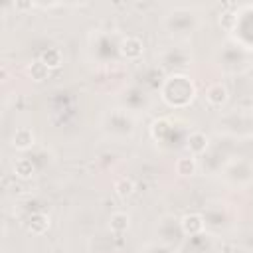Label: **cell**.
I'll return each mask as SVG.
<instances>
[{"mask_svg":"<svg viewBox=\"0 0 253 253\" xmlns=\"http://www.w3.org/2000/svg\"><path fill=\"white\" fill-rule=\"evenodd\" d=\"M196 97V85L192 77L184 73H172L160 83V99L172 109L188 107Z\"/></svg>","mask_w":253,"mask_h":253,"instance_id":"cell-1","label":"cell"},{"mask_svg":"<svg viewBox=\"0 0 253 253\" xmlns=\"http://www.w3.org/2000/svg\"><path fill=\"white\" fill-rule=\"evenodd\" d=\"M200 26V18L190 8H174L164 16V28L180 38L192 36Z\"/></svg>","mask_w":253,"mask_h":253,"instance_id":"cell-2","label":"cell"},{"mask_svg":"<svg viewBox=\"0 0 253 253\" xmlns=\"http://www.w3.org/2000/svg\"><path fill=\"white\" fill-rule=\"evenodd\" d=\"M156 237L162 245H168V247H180L186 239L184 235V229H182V223H180V217L176 215H162L156 223Z\"/></svg>","mask_w":253,"mask_h":253,"instance_id":"cell-3","label":"cell"},{"mask_svg":"<svg viewBox=\"0 0 253 253\" xmlns=\"http://www.w3.org/2000/svg\"><path fill=\"white\" fill-rule=\"evenodd\" d=\"M103 125L111 134L121 136V138L132 136V132H134V119L126 109H111L105 115Z\"/></svg>","mask_w":253,"mask_h":253,"instance_id":"cell-4","label":"cell"},{"mask_svg":"<svg viewBox=\"0 0 253 253\" xmlns=\"http://www.w3.org/2000/svg\"><path fill=\"white\" fill-rule=\"evenodd\" d=\"M223 178H225L231 186L243 188V186L251 184V180H253V166H251L247 160H243V158L229 160V162L223 166Z\"/></svg>","mask_w":253,"mask_h":253,"instance_id":"cell-5","label":"cell"},{"mask_svg":"<svg viewBox=\"0 0 253 253\" xmlns=\"http://www.w3.org/2000/svg\"><path fill=\"white\" fill-rule=\"evenodd\" d=\"M233 32L237 36V45L243 49H253V6H245L243 12H237Z\"/></svg>","mask_w":253,"mask_h":253,"instance_id":"cell-6","label":"cell"},{"mask_svg":"<svg viewBox=\"0 0 253 253\" xmlns=\"http://www.w3.org/2000/svg\"><path fill=\"white\" fill-rule=\"evenodd\" d=\"M202 217H204V225H206V229H211V231L223 229V227L229 223L227 208H225V204H219V202L208 204V208L204 210Z\"/></svg>","mask_w":253,"mask_h":253,"instance_id":"cell-7","label":"cell"},{"mask_svg":"<svg viewBox=\"0 0 253 253\" xmlns=\"http://www.w3.org/2000/svg\"><path fill=\"white\" fill-rule=\"evenodd\" d=\"M91 47H93V53L101 61H107L113 53H119V43H115L107 32H97L91 40Z\"/></svg>","mask_w":253,"mask_h":253,"instance_id":"cell-8","label":"cell"},{"mask_svg":"<svg viewBox=\"0 0 253 253\" xmlns=\"http://www.w3.org/2000/svg\"><path fill=\"white\" fill-rule=\"evenodd\" d=\"M190 61H192V53L186 47L172 45L160 53V63L164 67H186V65H190Z\"/></svg>","mask_w":253,"mask_h":253,"instance_id":"cell-9","label":"cell"},{"mask_svg":"<svg viewBox=\"0 0 253 253\" xmlns=\"http://www.w3.org/2000/svg\"><path fill=\"white\" fill-rule=\"evenodd\" d=\"M144 53V43L140 38L136 36H126L119 42V55L123 59H128V61H136L140 59Z\"/></svg>","mask_w":253,"mask_h":253,"instance_id":"cell-10","label":"cell"},{"mask_svg":"<svg viewBox=\"0 0 253 253\" xmlns=\"http://www.w3.org/2000/svg\"><path fill=\"white\" fill-rule=\"evenodd\" d=\"M186 148H188V152L192 156L200 158L210 150V136L206 132H202V130H192L188 134V138H186Z\"/></svg>","mask_w":253,"mask_h":253,"instance_id":"cell-11","label":"cell"},{"mask_svg":"<svg viewBox=\"0 0 253 253\" xmlns=\"http://www.w3.org/2000/svg\"><path fill=\"white\" fill-rule=\"evenodd\" d=\"M148 107V95L142 91V87H130L125 93V107L128 113L132 111H144Z\"/></svg>","mask_w":253,"mask_h":253,"instance_id":"cell-12","label":"cell"},{"mask_svg":"<svg viewBox=\"0 0 253 253\" xmlns=\"http://www.w3.org/2000/svg\"><path fill=\"white\" fill-rule=\"evenodd\" d=\"M206 101L210 103V107L213 109H221L225 107V103L229 101V91L223 83H211L206 89Z\"/></svg>","mask_w":253,"mask_h":253,"instance_id":"cell-13","label":"cell"},{"mask_svg":"<svg viewBox=\"0 0 253 253\" xmlns=\"http://www.w3.org/2000/svg\"><path fill=\"white\" fill-rule=\"evenodd\" d=\"M180 223H182V229H184V235L186 237H194V235H200L206 231V225H204V217L202 213H186L180 217Z\"/></svg>","mask_w":253,"mask_h":253,"instance_id":"cell-14","label":"cell"},{"mask_svg":"<svg viewBox=\"0 0 253 253\" xmlns=\"http://www.w3.org/2000/svg\"><path fill=\"white\" fill-rule=\"evenodd\" d=\"M34 144H36V136H34L32 128H28V126H20V128H16V132L12 134V146H14L16 150H20V152L30 150Z\"/></svg>","mask_w":253,"mask_h":253,"instance_id":"cell-15","label":"cell"},{"mask_svg":"<svg viewBox=\"0 0 253 253\" xmlns=\"http://www.w3.org/2000/svg\"><path fill=\"white\" fill-rule=\"evenodd\" d=\"M219 59H221L223 67H227V69H233L235 65L239 67V63L245 61V49L241 45H225Z\"/></svg>","mask_w":253,"mask_h":253,"instance_id":"cell-16","label":"cell"},{"mask_svg":"<svg viewBox=\"0 0 253 253\" xmlns=\"http://www.w3.org/2000/svg\"><path fill=\"white\" fill-rule=\"evenodd\" d=\"M182 247L188 253H208L211 249V237L206 235V233H200V235H194V237H186Z\"/></svg>","mask_w":253,"mask_h":253,"instance_id":"cell-17","label":"cell"},{"mask_svg":"<svg viewBox=\"0 0 253 253\" xmlns=\"http://www.w3.org/2000/svg\"><path fill=\"white\" fill-rule=\"evenodd\" d=\"M172 130H174V125L168 119H156L150 125V134H152V138L156 142H168Z\"/></svg>","mask_w":253,"mask_h":253,"instance_id":"cell-18","label":"cell"},{"mask_svg":"<svg viewBox=\"0 0 253 253\" xmlns=\"http://www.w3.org/2000/svg\"><path fill=\"white\" fill-rule=\"evenodd\" d=\"M128 227H130V215L128 213H125V211L111 213V217H109V229H111L113 235H123V233L128 231Z\"/></svg>","mask_w":253,"mask_h":253,"instance_id":"cell-19","label":"cell"},{"mask_svg":"<svg viewBox=\"0 0 253 253\" xmlns=\"http://www.w3.org/2000/svg\"><path fill=\"white\" fill-rule=\"evenodd\" d=\"M49 229V217L43 211H34L28 217V231L34 235H42Z\"/></svg>","mask_w":253,"mask_h":253,"instance_id":"cell-20","label":"cell"},{"mask_svg":"<svg viewBox=\"0 0 253 253\" xmlns=\"http://www.w3.org/2000/svg\"><path fill=\"white\" fill-rule=\"evenodd\" d=\"M38 59L51 71V69H57V67L63 63V53H61L59 47H45V49L40 53Z\"/></svg>","mask_w":253,"mask_h":253,"instance_id":"cell-21","label":"cell"},{"mask_svg":"<svg viewBox=\"0 0 253 253\" xmlns=\"http://www.w3.org/2000/svg\"><path fill=\"white\" fill-rule=\"evenodd\" d=\"M174 170L178 176L182 178H188V176H194L196 170H198V162H196V156L188 154V156H180L174 164Z\"/></svg>","mask_w":253,"mask_h":253,"instance_id":"cell-22","label":"cell"},{"mask_svg":"<svg viewBox=\"0 0 253 253\" xmlns=\"http://www.w3.org/2000/svg\"><path fill=\"white\" fill-rule=\"evenodd\" d=\"M14 174H16L18 178H22V180L34 178V176H36V164H34V160H32V158H20V160H16V164H14Z\"/></svg>","mask_w":253,"mask_h":253,"instance_id":"cell-23","label":"cell"},{"mask_svg":"<svg viewBox=\"0 0 253 253\" xmlns=\"http://www.w3.org/2000/svg\"><path fill=\"white\" fill-rule=\"evenodd\" d=\"M115 194L119 196V198H128V196H132L134 194V182L130 180V178H126V176H123V178H119L117 182H115Z\"/></svg>","mask_w":253,"mask_h":253,"instance_id":"cell-24","label":"cell"},{"mask_svg":"<svg viewBox=\"0 0 253 253\" xmlns=\"http://www.w3.org/2000/svg\"><path fill=\"white\" fill-rule=\"evenodd\" d=\"M28 75L34 79V81H43V79H47V75H49V69L40 61V59H36V61H32L30 65H28Z\"/></svg>","mask_w":253,"mask_h":253,"instance_id":"cell-25","label":"cell"},{"mask_svg":"<svg viewBox=\"0 0 253 253\" xmlns=\"http://www.w3.org/2000/svg\"><path fill=\"white\" fill-rule=\"evenodd\" d=\"M142 253H174V249L168 245H162L160 241H154V243H148L142 249Z\"/></svg>","mask_w":253,"mask_h":253,"instance_id":"cell-26","label":"cell"}]
</instances>
